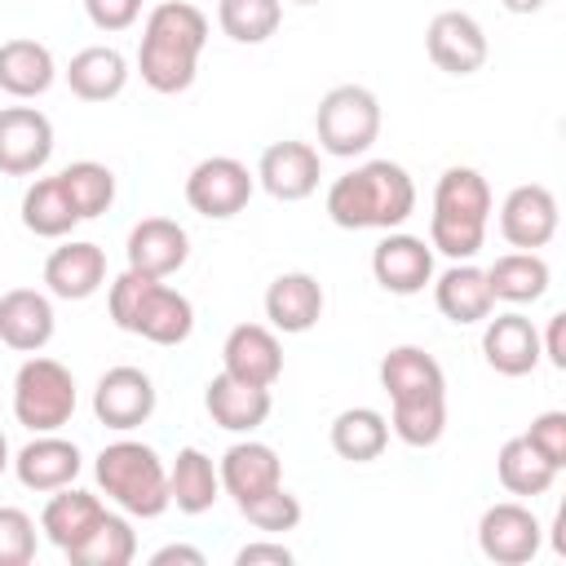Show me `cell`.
Returning <instances> with one entry per match:
<instances>
[{
    "mask_svg": "<svg viewBox=\"0 0 566 566\" xmlns=\"http://www.w3.org/2000/svg\"><path fill=\"white\" fill-rule=\"evenodd\" d=\"M208 44V13L190 0H164L146 13L137 44V75L155 93H186Z\"/></svg>",
    "mask_w": 566,
    "mask_h": 566,
    "instance_id": "6da1fadb",
    "label": "cell"
},
{
    "mask_svg": "<svg viewBox=\"0 0 566 566\" xmlns=\"http://www.w3.org/2000/svg\"><path fill=\"white\" fill-rule=\"evenodd\" d=\"M416 212V181L394 159H367L327 186V217L340 230H398Z\"/></svg>",
    "mask_w": 566,
    "mask_h": 566,
    "instance_id": "7a4b0ae2",
    "label": "cell"
},
{
    "mask_svg": "<svg viewBox=\"0 0 566 566\" xmlns=\"http://www.w3.org/2000/svg\"><path fill=\"white\" fill-rule=\"evenodd\" d=\"M491 226V186L478 168L455 164L433 186V212H429V248L447 261H473L486 243Z\"/></svg>",
    "mask_w": 566,
    "mask_h": 566,
    "instance_id": "3957f363",
    "label": "cell"
},
{
    "mask_svg": "<svg viewBox=\"0 0 566 566\" xmlns=\"http://www.w3.org/2000/svg\"><path fill=\"white\" fill-rule=\"evenodd\" d=\"M106 310H111V323L119 332H133L150 345H181L195 332L190 296L168 287L164 279L137 274V270H124V274L111 279Z\"/></svg>",
    "mask_w": 566,
    "mask_h": 566,
    "instance_id": "277c9868",
    "label": "cell"
},
{
    "mask_svg": "<svg viewBox=\"0 0 566 566\" xmlns=\"http://www.w3.org/2000/svg\"><path fill=\"white\" fill-rule=\"evenodd\" d=\"M93 478L111 504H119L128 517H159L172 509L168 500V464L155 447L137 438H115L97 451Z\"/></svg>",
    "mask_w": 566,
    "mask_h": 566,
    "instance_id": "5b68a950",
    "label": "cell"
},
{
    "mask_svg": "<svg viewBox=\"0 0 566 566\" xmlns=\"http://www.w3.org/2000/svg\"><path fill=\"white\" fill-rule=\"evenodd\" d=\"M314 133H318V150H327L336 159L367 155L380 137V97L367 84L327 88L314 111Z\"/></svg>",
    "mask_w": 566,
    "mask_h": 566,
    "instance_id": "8992f818",
    "label": "cell"
},
{
    "mask_svg": "<svg viewBox=\"0 0 566 566\" xmlns=\"http://www.w3.org/2000/svg\"><path fill=\"white\" fill-rule=\"evenodd\" d=\"M13 416L31 433H57L75 416V376L57 358L31 354L13 376Z\"/></svg>",
    "mask_w": 566,
    "mask_h": 566,
    "instance_id": "52a82bcc",
    "label": "cell"
},
{
    "mask_svg": "<svg viewBox=\"0 0 566 566\" xmlns=\"http://www.w3.org/2000/svg\"><path fill=\"white\" fill-rule=\"evenodd\" d=\"M252 190H256V172H248V164L234 155H208L186 177V203L208 221L239 217L248 208Z\"/></svg>",
    "mask_w": 566,
    "mask_h": 566,
    "instance_id": "ba28073f",
    "label": "cell"
},
{
    "mask_svg": "<svg viewBox=\"0 0 566 566\" xmlns=\"http://www.w3.org/2000/svg\"><path fill=\"white\" fill-rule=\"evenodd\" d=\"M544 544V526L522 500H500L478 517V548L495 566H526Z\"/></svg>",
    "mask_w": 566,
    "mask_h": 566,
    "instance_id": "9c48e42d",
    "label": "cell"
},
{
    "mask_svg": "<svg viewBox=\"0 0 566 566\" xmlns=\"http://www.w3.org/2000/svg\"><path fill=\"white\" fill-rule=\"evenodd\" d=\"M155 402H159L155 380H150L142 367L119 363V367H111V371L97 376V389H93V416H97L106 429H115V433H133V429H142V424L155 416Z\"/></svg>",
    "mask_w": 566,
    "mask_h": 566,
    "instance_id": "30bf717a",
    "label": "cell"
},
{
    "mask_svg": "<svg viewBox=\"0 0 566 566\" xmlns=\"http://www.w3.org/2000/svg\"><path fill=\"white\" fill-rule=\"evenodd\" d=\"M562 226V208H557V195L539 181H526V186H513L500 203V234L509 248L517 252H539L553 243Z\"/></svg>",
    "mask_w": 566,
    "mask_h": 566,
    "instance_id": "8fae6325",
    "label": "cell"
},
{
    "mask_svg": "<svg viewBox=\"0 0 566 566\" xmlns=\"http://www.w3.org/2000/svg\"><path fill=\"white\" fill-rule=\"evenodd\" d=\"M424 53H429V62H433L438 71H447V75H473V71L486 66L491 44H486V31H482V22H478L473 13H464V9H442V13L429 18Z\"/></svg>",
    "mask_w": 566,
    "mask_h": 566,
    "instance_id": "7c38bea8",
    "label": "cell"
},
{
    "mask_svg": "<svg viewBox=\"0 0 566 566\" xmlns=\"http://www.w3.org/2000/svg\"><path fill=\"white\" fill-rule=\"evenodd\" d=\"M318 177H323V159L310 142H270L256 159V181L270 199L279 203H301L318 190Z\"/></svg>",
    "mask_w": 566,
    "mask_h": 566,
    "instance_id": "4fadbf2b",
    "label": "cell"
},
{
    "mask_svg": "<svg viewBox=\"0 0 566 566\" xmlns=\"http://www.w3.org/2000/svg\"><path fill=\"white\" fill-rule=\"evenodd\" d=\"M53 159V124L35 106H4L0 111V172L4 177H35Z\"/></svg>",
    "mask_w": 566,
    "mask_h": 566,
    "instance_id": "5bb4252c",
    "label": "cell"
},
{
    "mask_svg": "<svg viewBox=\"0 0 566 566\" xmlns=\"http://www.w3.org/2000/svg\"><path fill=\"white\" fill-rule=\"evenodd\" d=\"M371 274L394 296H416L433 283V248L420 234L385 230V239L371 248Z\"/></svg>",
    "mask_w": 566,
    "mask_h": 566,
    "instance_id": "9a60e30c",
    "label": "cell"
},
{
    "mask_svg": "<svg viewBox=\"0 0 566 566\" xmlns=\"http://www.w3.org/2000/svg\"><path fill=\"white\" fill-rule=\"evenodd\" d=\"M482 358L491 371L517 380V376H531L539 367V327L522 314V310H504V314H486L482 318Z\"/></svg>",
    "mask_w": 566,
    "mask_h": 566,
    "instance_id": "2e32d148",
    "label": "cell"
},
{
    "mask_svg": "<svg viewBox=\"0 0 566 566\" xmlns=\"http://www.w3.org/2000/svg\"><path fill=\"white\" fill-rule=\"evenodd\" d=\"M124 256H128V270L150 274V279H168L190 261V234L172 217H142L128 230Z\"/></svg>",
    "mask_w": 566,
    "mask_h": 566,
    "instance_id": "e0dca14e",
    "label": "cell"
},
{
    "mask_svg": "<svg viewBox=\"0 0 566 566\" xmlns=\"http://www.w3.org/2000/svg\"><path fill=\"white\" fill-rule=\"evenodd\" d=\"M221 371L248 380V385H274L283 376V345L279 332L265 323H239L230 327L226 345H221Z\"/></svg>",
    "mask_w": 566,
    "mask_h": 566,
    "instance_id": "ac0fdd59",
    "label": "cell"
},
{
    "mask_svg": "<svg viewBox=\"0 0 566 566\" xmlns=\"http://www.w3.org/2000/svg\"><path fill=\"white\" fill-rule=\"evenodd\" d=\"M57 332V314L49 292L40 287H9L0 296V340L18 354H40Z\"/></svg>",
    "mask_w": 566,
    "mask_h": 566,
    "instance_id": "d6986e66",
    "label": "cell"
},
{
    "mask_svg": "<svg viewBox=\"0 0 566 566\" xmlns=\"http://www.w3.org/2000/svg\"><path fill=\"white\" fill-rule=\"evenodd\" d=\"M203 407L212 416V424H221L226 433H252L270 420V389L265 385H248L230 371H217L208 385H203Z\"/></svg>",
    "mask_w": 566,
    "mask_h": 566,
    "instance_id": "ffe728a7",
    "label": "cell"
},
{
    "mask_svg": "<svg viewBox=\"0 0 566 566\" xmlns=\"http://www.w3.org/2000/svg\"><path fill=\"white\" fill-rule=\"evenodd\" d=\"M84 469V455L71 438H57V433H35L18 455H13V473L27 491H57V486H71Z\"/></svg>",
    "mask_w": 566,
    "mask_h": 566,
    "instance_id": "44dd1931",
    "label": "cell"
},
{
    "mask_svg": "<svg viewBox=\"0 0 566 566\" xmlns=\"http://www.w3.org/2000/svg\"><path fill=\"white\" fill-rule=\"evenodd\" d=\"M106 283V252L88 239H66L44 261V287L57 301H88Z\"/></svg>",
    "mask_w": 566,
    "mask_h": 566,
    "instance_id": "7402d4cb",
    "label": "cell"
},
{
    "mask_svg": "<svg viewBox=\"0 0 566 566\" xmlns=\"http://www.w3.org/2000/svg\"><path fill=\"white\" fill-rule=\"evenodd\" d=\"M217 473H221V491L234 504H248V500H256V495H265L270 486L283 482V460H279V451L270 442L243 438V442L226 447Z\"/></svg>",
    "mask_w": 566,
    "mask_h": 566,
    "instance_id": "603a6c76",
    "label": "cell"
},
{
    "mask_svg": "<svg viewBox=\"0 0 566 566\" xmlns=\"http://www.w3.org/2000/svg\"><path fill=\"white\" fill-rule=\"evenodd\" d=\"M380 389L389 402H416V398H447V371L442 363L420 345H394L380 358Z\"/></svg>",
    "mask_w": 566,
    "mask_h": 566,
    "instance_id": "cb8c5ba5",
    "label": "cell"
},
{
    "mask_svg": "<svg viewBox=\"0 0 566 566\" xmlns=\"http://www.w3.org/2000/svg\"><path fill=\"white\" fill-rule=\"evenodd\" d=\"M265 318L283 336H301L323 318V283L305 270H287L265 287Z\"/></svg>",
    "mask_w": 566,
    "mask_h": 566,
    "instance_id": "d4e9b609",
    "label": "cell"
},
{
    "mask_svg": "<svg viewBox=\"0 0 566 566\" xmlns=\"http://www.w3.org/2000/svg\"><path fill=\"white\" fill-rule=\"evenodd\" d=\"M433 301H438L442 318H451L455 327L482 323V318L495 310V296H491L486 270H482V265H473V261H451V265L433 279Z\"/></svg>",
    "mask_w": 566,
    "mask_h": 566,
    "instance_id": "484cf974",
    "label": "cell"
},
{
    "mask_svg": "<svg viewBox=\"0 0 566 566\" xmlns=\"http://www.w3.org/2000/svg\"><path fill=\"white\" fill-rule=\"evenodd\" d=\"M66 84H71V93L80 97V102H111V97H119L124 88H128V57L119 53V49H111V44H88V49H80L71 62H66Z\"/></svg>",
    "mask_w": 566,
    "mask_h": 566,
    "instance_id": "4316f807",
    "label": "cell"
},
{
    "mask_svg": "<svg viewBox=\"0 0 566 566\" xmlns=\"http://www.w3.org/2000/svg\"><path fill=\"white\" fill-rule=\"evenodd\" d=\"M53 80H57V62H53L49 44L27 40V35L0 44V88L9 97H18V102L40 97L53 88Z\"/></svg>",
    "mask_w": 566,
    "mask_h": 566,
    "instance_id": "83f0119b",
    "label": "cell"
},
{
    "mask_svg": "<svg viewBox=\"0 0 566 566\" xmlns=\"http://www.w3.org/2000/svg\"><path fill=\"white\" fill-rule=\"evenodd\" d=\"M106 504L93 495V491H80V486H57L49 491V504L40 513V531L49 535V544H57L62 553L71 544H80L97 522H102Z\"/></svg>",
    "mask_w": 566,
    "mask_h": 566,
    "instance_id": "f1b7e54d",
    "label": "cell"
},
{
    "mask_svg": "<svg viewBox=\"0 0 566 566\" xmlns=\"http://www.w3.org/2000/svg\"><path fill=\"white\" fill-rule=\"evenodd\" d=\"M168 500L177 504V513L190 517L208 513L221 500V473L199 447H181L177 460L168 464Z\"/></svg>",
    "mask_w": 566,
    "mask_h": 566,
    "instance_id": "f546056e",
    "label": "cell"
},
{
    "mask_svg": "<svg viewBox=\"0 0 566 566\" xmlns=\"http://www.w3.org/2000/svg\"><path fill=\"white\" fill-rule=\"evenodd\" d=\"M486 283H491V296L495 301H509V305H531L548 292L553 283V270L539 252H504L486 265Z\"/></svg>",
    "mask_w": 566,
    "mask_h": 566,
    "instance_id": "4dcf8cb0",
    "label": "cell"
},
{
    "mask_svg": "<svg viewBox=\"0 0 566 566\" xmlns=\"http://www.w3.org/2000/svg\"><path fill=\"white\" fill-rule=\"evenodd\" d=\"M22 226L40 239H66L80 226V212H75L62 177H35L22 190Z\"/></svg>",
    "mask_w": 566,
    "mask_h": 566,
    "instance_id": "1f68e13d",
    "label": "cell"
},
{
    "mask_svg": "<svg viewBox=\"0 0 566 566\" xmlns=\"http://www.w3.org/2000/svg\"><path fill=\"white\" fill-rule=\"evenodd\" d=\"M332 451L349 464H371L385 455L389 447V420L376 411V407H345L336 420H332Z\"/></svg>",
    "mask_w": 566,
    "mask_h": 566,
    "instance_id": "d6a6232c",
    "label": "cell"
},
{
    "mask_svg": "<svg viewBox=\"0 0 566 566\" xmlns=\"http://www.w3.org/2000/svg\"><path fill=\"white\" fill-rule=\"evenodd\" d=\"M557 473H562V469H553L522 433H517V438H504V447H500V455H495V478H500V486H504L509 495H517V500L548 495L553 482H557Z\"/></svg>",
    "mask_w": 566,
    "mask_h": 566,
    "instance_id": "836d02e7",
    "label": "cell"
},
{
    "mask_svg": "<svg viewBox=\"0 0 566 566\" xmlns=\"http://www.w3.org/2000/svg\"><path fill=\"white\" fill-rule=\"evenodd\" d=\"M137 557V535H133V526H128V517L124 513H102V522L80 539V544H71L66 548V562L71 566H128Z\"/></svg>",
    "mask_w": 566,
    "mask_h": 566,
    "instance_id": "e575fe53",
    "label": "cell"
},
{
    "mask_svg": "<svg viewBox=\"0 0 566 566\" xmlns=\"http://www.w3.org/2000/svg\"><path fill=\"white\" fill-rule=\"evenodd\" d=\"M57 177H62V186H66L80 221H93V217H102L115 203V172L106 164H97V159H75Z\"/></svg>",
    "mask_w": 566,
    "mask_h": 566,
    "instance_id": "d590c367",
    "label": "cell"
},
{
    "mask_svg": "<svg viewBox=\"0 0 566 566\" xmlns=\"http://www.w3.org/2000/svg\"><path fill=\"white\" fill-rule=\"evenodd\" d=\"M217 22L234 44H265L283 22V0H221Z\"/></svg>",
    "mask_w": 566,
    "mask_h": 566,
    "instance_id": "8d00e7d4",
    "label": "cell"
},
{
    "mask_svg": "<svg viewBox=\"0 0 566 566\" xmlns=\"http://www.w3.org/2000/svg\"><path fill=\"white\" fill-rule=\"evenodd\" d=\"M389 433L407 447H433L447 433V398H416V402H389Z\"/></svg>",
    "mask_w": 566,
    "mask_h": 566,
    "instance_id": "74e56055",
    "label": "cell"
},
{
    "mask_svg": "<svg viewBox=\"0 0 566 566\" xmlns=\"http://www.w3.org/2000/svg\"><path fill=\"white\" fill-rule=\"evenodd\" d=\"M239 513H243L256 531H265V535H283V531H296V526H301V500H296L283 482L270 486L265 495L239 504Z\"/></svg>",
    "mask_w": 566,
    "mask_h": 566,
    "instance_id": "f35d334b",
    "label": "cell"
},
{
    "mask_svg": "<svg viewBox=\"0 0 566 566\" xmlns=\"http://www.w3.org/2000/svg\"><path fill=\"white\" fill-rule=\"evenodd\" d=\"M35 562V517L18 504H0V566Z\"/></svg>",
    "mask_w": 566,
    "mask_h": 566,
    "instance_id": "ab89813d",
    "label": "cell"
},
{
    "mask_svg": "<svg viewBox=\"0 0 566 566\" xmlns=\"http://www.w3.org/2000/svg\"><path fill=\"white\" fill-rule=\"evenodd\" d=\"M553 469H566V411H539L522 433Z\"/></svg>",
    "mask_w": 566,
    "mask_h": 566,
    "instance_id": "60d3db41",
    "label": "cell"
},
{
    "mask_svg": "<svg viewBox=\"0 0 566 566\" xmlns=\"http://www.w3.org/2000/svg\"><path fill=\"white\" fill-rule=\"evenodd\" d=\"M84 13L97 31H128L142 18V0H84Z\"/></svg>",
    "mask_w": 566,
    "mask_h": 566,
    "instance_id": "b9f144b4",
    "label": "cell"
},
{
    "mask_svg": "<svg viewBox=\"0 0 566 566\" xmlns=\"http://www.w3.org/2000/svg\"><path fill=\"white\" fill-rule=\"evenodd\" d=\"M261 562H270V566H292V548H287L283 539H256V544H243V548L234 553V566H261Z\"/></svg>",
    "mask_w": 566,
    "mask_h": 566,
    "instance_id": "7bdbcfd3",
    "label": "cell"
},
{
    "mask_svg": "<svg viewBox=\"0 0 566 566\" xmlns=\"http://www.w3.org/2000/svg\"><path fill=\"white\" fill-rule=\"evenodd\" d=\"M539 354H544L557 371H566V314H553V318H548V332L539 336Z\"/></svg>",
    "mask_w": 566,
    "mask_h": 566,
    "instance_id": "ee69618b",
    "label": "cell"
},
{
    "mask_svg": "<svg viewBox=\"0 0 566 566\" xmlns=\"http://www.w3.org/2000/svg\"><path fill=\"white\" fill-rule=\"evenodd\" d=\"M168 562H186V566H203L208 557H203L199 548H190V544H164V548H155V553H150V566H168Z\"/></svg>",
    "mask_w": 566,
    "mask_h": 566,
    "instance_id": "f6af8a7d",
    "label": "cell"
},
{
    "mask_svg": "<svg viewBox=\"0 0 566 566\" xmlns=\"http://www.w3.org/2000/svg\"><path fill=\"white\" fill-rule=\"evenodd\" d=\"M509 13H539L544 9V0H500Z\"/></svg>",
    "mask_w": 566,
    "mask_h": 566,
    "instance_id": "bcb514c9",
    "label": "cell"
},
{
    "mask_svg": "<svg viewBox=\"0 0 566 566\" xmlns=\"http://www.w3.org/2000/svg\"><path fill=\"white\" fill-rule=\"evenodd\" d=\"M13 464V451H9V438H4V429H0V473Z\"/></svg>",
    "mask_w": 566,
    "mask_h": 566,
    "instance_id": "7dc6e473",
    "label": "cell"
},
{
    "mask_svg": "<svg viewBox=\"0 0 566 566\" xmlns=\"http://www.w3.org/2000/svg\"><path fill=\"white\" fill-rule=\"evenodd\" d=\"M292 4H318V0H292Z\"/></svg>",
    "mask_w": 566,
    "mask_h": 566,
    "instance_id": "c3c4849f",
    "label": "cell"
}]
</instances>
